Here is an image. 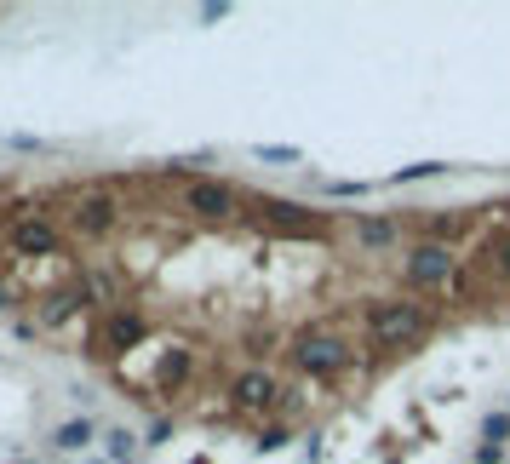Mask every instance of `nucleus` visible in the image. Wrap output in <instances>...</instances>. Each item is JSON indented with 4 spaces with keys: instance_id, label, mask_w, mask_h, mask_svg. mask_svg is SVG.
<instances>
[{
    "instance_id": "1",
    "label": "nucleus",
    "mask_w": 510,
    "mask_h": 464,
    "mask_svg": "<svg viewBox=\"0 0 510 464\" xmlns=\"http://www.w3.org/2000/svg\"><path fill=\"white\" fill-rule=\"evenodd\" d=\"M361 322H367L373 350H413V344H424L436 332V315L424 304H413V299H378V304H367Z\"/></svg>"
},
{
    "instance_id": "2",
    "label": "nucleus",
    "mask_w": 510,
    "mask_h": 464,
    "mask_svg": "<svg viewBox=\"0 0 510 464\" xmlns=\"http://www.w3.org/2000/svg\"><path fill=\"white\" fill-rule=\"evenodd\" d=\"M287 362L299 367L304 378H338V373L356 362V344H350L338 327H304V332H292Z\"/></svg>"
},
{
    "instance_id": "3",
    "label": "nucleus",
    "mask_w": 510,
    "mask_h": 464,
    "mask_svg": "<svg viewBox=\"0 0 510 464\" xmlns=\"http://www.w3.org/2000/svg\"><path fill=\"white\" fill-rule=\"evenodd\" d=\"M459 276V247H441V241H419L401 252V287H413V292H436V287H448Z\"/></svg>"
},
{
    "instance_id": "4",
    "label": "nucleus",
    "mask_w": 510,
    "mask_h": 464,
    "mask_svg": "<svg viewBox=\"0 0 510 464\" xmlns=\"http://www.w3.org/2000/svg\"><path fill=\"white\" fill-rule=\"evenodd\" d=\"M121 229V195L115 189H80V195L69 201V236L75 241H110Z\"/></svg>"
},
{
    "instance_id": "5",
    "label": "nucleus",
    "mask_w": 510,
    "mask_h": 464,
    "mask_svg": "<svg viewBox=\"0 0 510 464\" xmlns=\"http://www.w3.org/2000/svg\"><path fill=\"white\" fill-rule=\"evenodd\" d=\"M143 339H150V322H143V310L115 304V310H103V322L92 327V355H98V362H115V355L138 350Z\"/></svg>"
},
{
    "instance_id": "6",
    "label": "nucleus",
    "mask_w": 510,
    "mask_h": 464,
    "mask_svg": "<svg viewBox=\"0 0 510 464\" xmlns=\"http://www.w3.org/2000/svg\"><path fill=\"white\" fill-rule=\"evenodd\" d=\"M287 402L282 378H275L270 367H241L236 378H229V413H247V418H264Z\"/></svg>"
},
{
    "instance_id": "7",
    "label": "nucleus",
    "mask_w": 510,
    "mask_h": 464,
    "mask_svg": "<svg viewBox=\"0 0 510 464\" xmlns=\"http://www.w3.org/2000/svg\"><path fill=\"white\" fill-rule=\"evenodd\" d=\"M184 213L201 218V224H224L241 213V189L224 184V178H189L184 184Z\"/></svg>"
},
{
    "instance_id": "8",
    "label": "nucleus",
    "mask_w": 510,
    "mask_h": 464,
    "mask_svg": "<svg viewBox=\"0 0 510 464\" xmlns=\"http://www.w3.org/2000/svg\"><path fill=\"white\" fill-rule=\"evenodd\" d=\"M6 247L17 252V258H58V252H63V229H58L52 218L29 213V218H17V224H12Z\"/></svg>"
},
{
    "instance_id": "9",
    "label": "nucleus",
    "mask_w": 510,
    "mask_h": 464,
    "mask_svg": "<svg viewBox=\"0 0 510 464\" xmlns=\"http://www.w3.org/2000/svg\"><path fill=\"white\" fill-rule=\"evenodd\" d=\"M259 218H264L270 229H287V236H315V229H327V218L310 213L304 201H275V195L259 201Z\"/></svg>"
},
{
    "instance_id": "10",
    "label": "nucleus",
    "mask_w": 510,
    "mask_h": 464,
    "mask_svg": "<svg viewBox=\"0 0 510 464\" xmlns=\"http://www.w3.org/2000/svg\"><path fill=\"white\" fill-rule=\"evenodd\" d=\"M476 229V213H430L419 224V241H441V247H459L464 236Z\"/></svg>"
},
{
    "instance_id": "11",
    "label": "nucleus",
    "mask_w": 510,
    "mask_h": 464,
    "mask_svg": "<svg viewBox=\"0 0 510 464\" xmlns=\"http://www.w3.org/2000/svg\"><path fill=\"white\" fill-rule=\"evenodd\" d=\"M356 241L367 247V252H385V247L401 241V224L385 218V213H361V218H356Z\"/></svg>"
},
{
    "instance_id": "12",
    "label": "nucleus",
    "mask_w": 510,
    "mask_h": 464,
    "mask_svg": "<svg viewBox=\"0 0 510 464\" xmlns=\"http://www.w3.org/2000/svg\"><path fill=\"white\" fill-rule=\"evenodd\" d=\"M189 367H196V355H189L184 344H173V350L161 355V367H155V390H161V395H166V390H184V385H189Z\"/></svg>"
},
{
    "instance_id": "13",
    "label": "nucleus",
    "mask_w": 510,
    "mask_h": 464,
    "mask_svg": "<svg viewBox=\"0 0 510 464\" xmlns=\"http://www.w3.org/2000/svg\"><path fill=\"white\" fill-rule=\"evenodd\" d=\"M80 304H92V299H87V292H80V287H69V292H52V299L40 304L35 327H63V322H69V315H75Z\"/></svg>"
},
{
    "instance_id": "14",
    "label": "nucleus",
    "mask_w": 510,
    "mask_h": 464,
    "mask_svg": "<svg viewBox=\"0 0 510 464\" xmlns=\"http://www.w3.org/2000/svg\"><path fill=\"white\" fill-rule=\"evenodd\" d=\"M92 441H98V425H92L87 413H80V418H69V425H58V430H52V448H58V453H80V448H92Z\"/></svg>"
},
{
    "instance_id": "15",
    "label": "nucleus",
    "mask_w": 510,
    "mask_h": 464,
    "mask_svg": "<svg viewBox=\"0 0 510 464\" xmlns=\"http://www.w3.org/2000/svg\"><path fill=\"white\" fill-rule=\"evenodd\" d=\"M138 448H143V441H138L133 430H126V425L103 430V459H110V464H133V459H138Z\"/></svg>"
},
{
    "instance_id": "16",
    "label": "nucleus",
    "mask_w": 510,
    "mask_h": 464,
    "mask_svg": "<svg viewBox=\"0 0 510 464\" xmlns=\"http://www.w3.org/2000/svg\"><path fill=\"white\" fill-rule=\"evenodd\" d=\"M448 173V161H413V166H396L390 184H424V178H441Z\"/></svg>"
},
{
    "instance_id": "17",
    "label": "nucleus",
    "mask_w": 510,
    "mask_h": 464,
    "mask_svg": "<svg viewBox=\"0 0 510 464\" xmlns=\"http://www.w3.org/2000/svg\"><path fill=\"white\" fill-rule=\"evenodd\" d=\"M482 258H487V276L510 281V236H494V241H487V252H482Z\"/></svg>"
},
{
    "instance_id": "18",
    "label": "nucleus",
    "mask_w": 510,
    "mask_h": 464,
    "mask_svg": "<svg viewBox=\"0 0 510 464\" xmlns=\"http://www.w3.org/2000/svg\"><path fill=\"white\" fill-rule=\"evenodd\" d=\"M287 441H292V425H287V418H275V425L259 430V441H252V448H259V453H282Z\"/></svg>"
},
{
    "instance_id": "19",
    "label": "nucleus",
    "mask_w": 510,
    "mask_h": 464,
    "mask_svg": "<svg viewBox=\"0 0 510 464\" xmlns=\"http://www.w3.org/2000/svg\"><path fill=\"white\" fill-rule=\"evenodd\" d=\"M482 441H499V448H510V407H494L482 418Z\"/></svg>"
},
{
    "instance_id": "20",
    "label": "nucleus",
    "mask_w": 510,
    "mask_h": 464,
    "mask_svg": "<svg viewBox=\"0 0 510 464\" xmlns=\"http://www.w3.org/2000/svg\"><path fill=\"white\" fill-rule=\"evenodd\" d=\"M252 155H259L264 166H299V161H304L299 150H292V143H259V150H252Z\"/></svg>"
},
{
    "instance_id": "21",
    "label": "nucleus",
    "mask_w": 510,
    "mask_h": 464,
    "mask_svg": "<svg viewBox=\"0 0 510 464\" xmlns=\"http://www.w3.org/2000/svg\"><path fill=\"white\" fill-rule=\"evenodd\" d=\"M322 189H327L333 201H361V195H367L373 184H361V178H338V184H322Z\"/></svg>"
},
{
    "instance_id": "22",
    "label": "nucleus",
    "mask_w": 510,
    "mask_h": 464,
    "mask_svg": "<svg viewBox=\"0 0 510 464\" xmlns=\"http://www.w3.org/2000/svg\"><path fill=\"white\" fill-rule=\"evenodd\" d=\"M166 441H173V418H155L150 436H143V448H166Z\"/></svg>"
},
{
    "instance_id": "23",
    "label": "nucleus",
    "mask_w": 510,
    "mask_h": 464,
    "mask_svg": "<svg viewBox=\"0 0 510 464\" xmlns=\"http://www.w3.org/2000/svg\"><path fill=\"white\" fill-rule=\"evenodd\" d=\"M476 464H510V448H499V441H482V448H476Z\"/></svg>"
},
{
    "instance_id": "24",
    "label": "nucleus",
    "mask_w": 510,
    "mask_h": 464,
    "mask_svg": "<svg viewBox=\"0 0 510 464\" xmlns=\"http://www.w3.org/2000/svg\"><path fill=\"white\" fill-rule=\"evenodd\" d=\"M224 17H229V0H207L201 6V24H224Z\"/></svg>"
},
{
    "instance_id": "25",
    "label": "nucleus",
    "mask_w": 510,
    "mask_h": 464,
    "mask_svg": "<svg viewBox=\"0 0 510 464\" xmlns=\"http://www.w3.org/2000/svg\"><path fill=\"white\" fill-rule=\"evenodd\" d=\"M12 464H40V459H12Z\"/></svg>"
},
{
    "instance_id": "26",
    "label": "nucleus",
    "mask_w": 510,
    "mask_h": 464,
    "mask_svg": "<svg viewBox=\"0 0 510 464\" xmlns=\"http://www.w3.org/2000/svg\"><path fill=\"white\" fill-rule=\"evenodd\" d=\"M0 310H6V287H0Z\"/></svg>"
}]
</instances>
